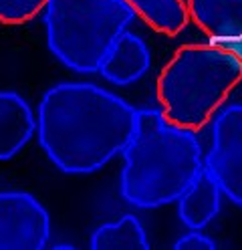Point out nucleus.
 I'll return each mask as SVG.
<instances>
[{
    "label": "nucleus",
    "mask_w": 242,
    "mask_h": 250,
    "mask_svg": "<svg viewBox=\"0 0 242 250\" xmlns=\"http://www.w3.org/2000/svg\"><path fill=\"white\" fill-rule=\"evenodd\" d=\"M222 190L206 167L177 198V216L190 230H202L214 220L222 206Z\"/></svg>",
    "instance_id": "obj_10"
},
{
    "label": "nucleus",
    "mask_w": 242,
    "mask_h": 250,
    "mask_svg": "<svg viewBox=\"0 0 242 250\" xmlns=\"http://www.w3.org/2000/svg\"><path fill=\"white\" fill-rule=\"evenodd\" d=\"M186 8L210 42L228 44L242 37V0H186Z\"/></svg>",
    "instance_id": "obj_7"
},
{
    "label": "nucleus",
    "mask_w": 242,
    "mask_h": 250,
    "mask_svg": "<svg viewBox=\"0 0 242 250\" xmlns=\"http://www.w3.org/2000/svg\"><path fill=\"white\" fill-rule=\"evenodd\" d=\"M91 248L95 250H105V248L107 250H115V248L148 250L150 242H148V236H145L141 222L133 214H125L119 220L97 228L91 238Z\"/></svg>",
    "instance_id": "obj_12"
},
{
    "label": "nucleus",
    "mask_w": 242,
    "mask_h": 250,
    "mask_svg": "<svg viewBox=\"0 0 242 250\" xmlns=\"http://www.w3.org/2000/svg\"><path fill=\"white\" fill-rule=\"evenodd\" d=\"M152 55L148 44L133 33H125L113 42L99 73L113 85H132L150 71Z\"/></svg>",
    "instance_id": "obj_8"
},
{
    "label": "nucleus",
    "mask_w": 242,
    "mask_h": 250,
    "mask_svg": "<svg viewBox=\"0 0 242 250\" xmlns=\"http://www.w3.org/2000/svg\"><path fill=\"white\" fill-rule=\"evenodd\" d=\"M226 46H228V49H232L234 53H238V57L242 59V37H240L238 41H234V42H228Z\"/></svg>",
    "instance_id": "obj_15"
},
{
    "label": "nucleus",
    "mask_w": 242,
    "mask_h": 250,
    "mask_svg": "<svg viewBox=\"0 0 242 250\" xmlns=\"http://www.w3.org/2000/svg\"><path fill=\"white\" fill-rule=\"evenodd\" d=\"M123 162L121 196L143 210L177 202L204 167L196 131L172 123L161 109L137 111Z\"/></svg>",
    "instance_id": "obj_2"
},
{
    "label": "nucleus",
    "mask_w": 242,
    "mask_h": 250,
    "mask_svg": "<svg viewBox=\"0 0 242 250\" xmlns=\"http://www.w3.org/2000/svg\"><path fill=\"white\" fill-rule=\"evenodd\" d=\"M176 250H214L216 248V242L206 236L204 232H198V230H192L188 234H184L182 238H177L176 244H174Z\"/></svg>",
    "instance_id": "obj_14"
},
{
    "label": "nucleus",
    "mask_w": 242,
    "mask_h": 250,
    "mask_svg": "<svg viewBox=\"0 0 242 250\" xmlns=\"http://www.w3.org/2000/svg\"><path fill=\"white\" fill-rule=\"evenodd\" d=\"M133 19L125 0H46L48 49L65 67L95 73Z\"/></svg>",
    "instance_id": "obj_4"
},
{
    "label": "nucleus",
    "mask_w": 242,
    "mask_h": 250,
    "mask_svg": "<svg viewBox=\"0 0 242 250\" xmlns=\"http://www.w3.org/2000/svg\"><path fill=\"white\" fill-rule=\"evenodd\" d=\"M37 131L28 103L12 91H0V162L19 153Z\"/></svg>",
    "instance_id": "obj_9"
},
{
    "label": "nucleus",
    "mask_w": 242,
    "mask_h": 250,
    "mask_svg": "<svg viewBox=\"0 0 242 250\" xmlns=\"http://www.w3.org/2000/svg\"><path fill=\"white\" fill-rule=\"evenodd\" d=\"M51 220L43 204L26 192H0V250L44 248Z\"/></svg>",
    "instance_id": "obj_6"
},
{
    "label": "nucleus",
    "mask_w": 242,
    "mask_h": 250,
    "mask_svg": "<svg viewBox=\"0 0 242 250\" xmlns=\"http://www.w3.org/2000/svg\"><path fill=\"white\" fill-rule=\"evenodd\" d=\"M46 0H0V22L22 24L44 10Z\"/></svg>",
    "instance_id": "obj_13"
},
{
    "label": "nucleus",
    "mask_w": 242,
    "mask_h": 250,
    "mask_svg": "<svg viewBox=\"0 0 242 250\" xmlns=\"http://www.w3.org/2000/svg\"><path fill=\"white\" fill-rule=\"evenodd\" d=\"M242 81V59L226 44H184L157 77V103L164 115L198 131L214 119Z\"/></svg>",
    "instance_id": "obj_3"
},
{
    "label": "nucleus",
    "mask_w": 242,
    "mask_h": 250,
    "mask_svg": "<svg viewBox=\"0 0 242 250\" xmlns=\"http://www.w3.org/2000/svg\"><path fill=\"white\" fill-rule=\"evenodd\" d=\"M148 26L168 37L180 35L190 22L186 0H125Z\"/></svg>",
    "instance_id": "obj_11"
},
{
    "label": "nucleus",
    "mask_w": 242,
    "mask_h": 250,
    "mask_svg": "<svg viewBox=\"0 0 242 250\" xmlns=\"http://www.w3.org/2000/svg\"><path fill=\"white\" fill-rule=\"evenodd\" d=\"M204 167L224 198L242 208V103L226 105L214 115Z\"/></svg>",
    "instance_id": "obj_5"
},
{
    "label": "nucleus",
    "mask_w": 242,
    "mask_h": 250,
    "mask_svg": "<svg viewBox=\"0 0 242 250\" xmlns=\"http://www.w3.org/2000/svg\"><path fill=\"white\" fill-rule=\"evenodd\" d=\"M137 109L91 83H59L39 105V142L65 174H91L123 153L132 142Z\"/></svg>",
    "instance_id": "obj_1"
}]
</instances>
